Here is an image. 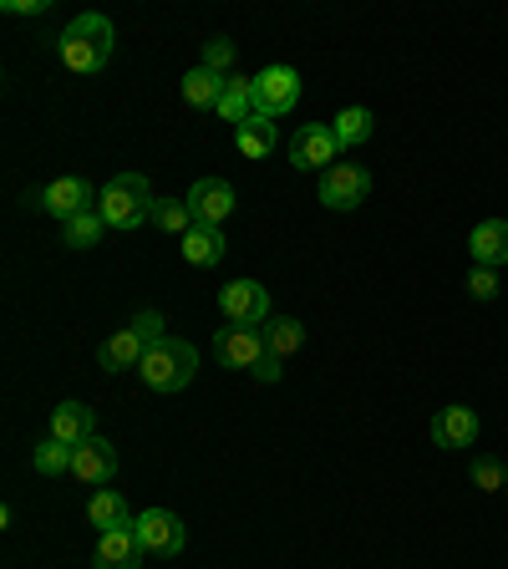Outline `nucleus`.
<instances>
[{"mask_svg": "<svg viewBox=\"0 0 508 569\" xmlns=\"http://www.w3.org/2000/svg\"><path fill=\"white\" fill-rule=\"evenodd\" d=\"M132 331H138L148 346L168 341V331H163V316H158V310H138V316H132Z\"/></svg>", "mask_w": 508, "mask_h": 569, "instance_id": "7c9ffc66", "label": "nucleus"}, {"mask_svg": "<svg viewBox=\"0 0 508 569\" xmlns=\"http://www.w3.org/2000/svg\"><path fill=\"white\" fill-rule=\"evenodd\" d=\"M178 249H183V260H189V264H199V270H213V264L229 254V239H225V229H219V224H193Z\"/></svg>", "mask_w": 508, "mask_h": 569, "instance_id": "a211bd4d", "label": "nucleus"}, {"mask_svg": "<svg viewBox=\"0 0 508 569\" xmlns=\"http://www.w3.org/2000/svg\"><path fill=\"white\" fill-rule=\"evenodd\" d=\"M265 346H270L275 356H296L300 346H306V326H300L296 316H270L265 320Z\"/></svg>", "mask_w": 508, "mask_h": 569, "instance_id": "b1692460", "label": "nucleus"}, {"mask_svg": "<svg viewBox=\"0 0 508 569\" xmlns=\"http://www.w3.org/2000/svg\"><path fill=\"white\" fill-rule=\"evenodd\" d=\"M87 519H92V529H128L132 513H128V498L118 493V488H97L92 503H87Z\"/></svg>", "mask_w": 508, "mask_h": 569, "instance_id": "412c9836", "label": "nucleus"}, {"mask_svg": "<svg viewBox=\"0 0 508 569\" xmlns=\"http://www.w3.org/2000/svg\"><path fill=\"white\" fill-rule=\"evenodd\" d=\"M71 478L87 488H107L118 478V448L107 438H87L82 448H77V458H71Z\"/></svg>", "mask_w": 508, "mask_h": 569, "instance_id": "f8f14e48", "label": "nucleus"}, {"mask_svg": "<svg viewBox=\"0 0 508 569\" xmlns=\"http://www.w3.org/2000/svg\"><path fill=\"white\" fill-rule=\"evenodd\" d=\"M235 183L229 178H193V189H189V209H193V224H219L225 229V219L235 213Z\"/></svg>", "mask_w": 508, "mask_h": 569, "instance_id": "9d476101", "label": "nucleus"}, {"mask_svg": "<svg viewBox=\"0 0 508 569\" xmlns=\"http://www.w3.org/2000/svg\"><path fill=\"white\" fill-rule=\"evenodd\" d=\"M504 498H508V488H504Z\"/></svg>", "mask_w": 508, "mask_h": 569, "instance_id": "72a5a7b5", "label": "nucleus"}, {"mask_svg": "<svg viewBox=\"0 0 508 569\" xmlns=\"http://www.w3.org/2000/svg\"><path fill=\"white\" fill-rule=\"evenodd\" d=\"M199 67L219 71V77H235V41H225V36L203 41V61H199Z\"/></svg>", "mask_w": 508, "mask_h": 569, "instance_id": "c85d7f7f", "label": "nucleus"}, {"mask_svg": "<svg viewBox=\"0 0 508 569\" xmlns=\"http://www.w3.org/2000/svg\"><path fill=\"white\" fill-rule=\"evenodd\" d=\"M213 356L229 371H255V361L265 356V326H225L213 336Z\"/></svg>", "mask_w": 508, "mask_h": 569, "instance_id": "1a4fd4ad", "label": "nucleus"}, {"mask_svg": "<svg viewBox=\"0 0 508 569\" xmlns=\"http://www.w3.org/2000/svg\"><path fill=\"white\" fill-rule=\"evenodd\" d=\"M280 361H285V356H275L270 346H265V356H260V361H255V371H249V377H255V381H265V387H275V381L285 377V367H280Z\"/></svg>", "mask_w": 508, "mask_h": 569, "instance_id": "2f4dec72", "label": "nucleus"}, {"mask_svg": "<svg viewBox=\"0 0 508 569\" xmlns=\"http://www.w3.org/2000/svg\"><path fill=\"white\" fill-rule=\"evenodd\" d=\"M225 122H235V128H245L249 118H255V77H229V87H225V97H219V107H213Z\"/></svg>", "mask_w": 508, "mask_h": 569, "instance_id": "6ab92c4d", "label": "nucleus"}, {"mask_svg": "<svg viewBox=\"0 0 508 569\" xmlns=\"http://www.w3.org/2000/svg\"><path fill=\"white\" fill-rule=\"evenodd\" d=\"M300 102V71L296 67H265L255 77V112L280 122L285 112H296Z\"/></svg>", "mask_w": 508, "mask_h": 569, "instance_id": "0eeeda50", "label": "nucleus"}, {"mask_svg": "<svg viewBox=\"0 0 508 569\" xmlns=\"http://www.w3.org/2000/svg\"><path fill=\"white\" fill-rule=\"evenodd\" d=\"M474 488L478 493H504L508 488V462L494 458V452H484V458L474 462Z\"/></svg>", "mask_w": 508, "mask_h": 569, "instance_id": "cd10ccee", "label": "nucleus"}, {"mask_svg": "<svg viewBox=\"0 0 508 569\" xmlns=\"http://www.w3.org/2000/svg\"><path fill=\"white\" fill-rule=\"evenodd\" d=\"M153 189L142 173H112L107 189L97 193V213L107 219V229H138L153 219Z\"/></svg>", "mask_w": 508, "mask_h": 569, "instance_id": "f03ea898", "label": "nucleus"}, {"mask_svg": "<svg viewBox=\"0 0 508 569\" xmlns=\"http://www.w3.org/2000/svg\"><path fill=\"white\" fill-rule=\"evenodd\" d=\"M102 234H107V219L97 209H87V213H77V219L61 224V239H67L71 249H97L102 244Z\"/></svg>", "mask_w": 508, "mask_h": 569, "instance_id": "a878e982", "label": "nucleus"}, {"mask_svg": "<svg viewBox=\"0 0 508 569\" xmlns=\"http://www.w3.org/2000/svg\"><path fill=\"white\" fill-rule=\"evenodd\" d=\"M219 310H225L229 326H265L275 316L270 290L260 280H229L219 284Z\"/></svg>", "mask_w": 508, "mask_h": 569, "instance_id": "39448f33", "label": "nucleus"}, {"mask_svg": "<svg viewBox=\"0 0 508 569\" xmlns=\"http://www.w3.org/2000/svg\"><path fill=\"white\" fill-rule=\"evenodd\" d=\"M432 442H438L442 452H458V448H474L478 442V412L474 407H442L438 417H432Z\"/></svg>", "mask_w": 508, "mask_h": 569, "instance_id": "4468645a", "label": "nucleus"}, {"mask_svg": "<svg viewBox=\"0 0 508 569\" xmlns=\"http://www.w3.org/2000/svg\"><path fill=\"white\" fill-rule=\"evenodd\" d=\"M132 529H138L142 549L158 559L183 555V545H189V529H183V519H178L173 509H142L138 519H132Z\"/></svg>", "mask_w": 508, "mask_h": 569, "instance_id": "423d86ee", "label": "nucleus"}, {"mask_svg": "<svg viewBox=\"0 0 508 569\" xmlns=\"http://www.w3.org/2000/svg\"><path fill=\"white\" fill-rule=\"evenodd\" d=\"M225 87H229V77H219V71H209V67H193V71H183V102L189 107H219V97H225Z\"/></svg>", "mask_w": 508, "mask_h": 569, "instance_id": "4be33fe9", "label": "nucleus"}, {"mask_svg": "<svg viewBox=\"0 0 508 569\" xmlns=\"http://www.w3.org/2000/svg\"><path fill=\"white\" fill-rule=\"evenodd\" d=\"M51 438L82 448L87 438H97V412L87 402H61L57 412H51Z\"/></svg>", "mask_w": 508, "mask_h": 569, "instance_id": "f3484780", "label": "nucleus"}, {"mask_svg": "<svg viewBox=\"0 0 508 569\" xmlns=\"http://www.w3.org/2000/svg\"><path fill=\"white\" fill-rule=\"evenodd\" d=\"M51 0H6V16H47Z\"/></svg>", "mask_w": 508, "mask_h": 569, "instance_id": "473e14b6", "label": "nucleus"}, {"mask_svg": "<svg viewBox=\"0 0 508 569\" xmlns=\"http://www.w3.org/2000/svg\"><path fill=\"white\" fill-rule=\"evenodd\" d=\"M290 168H300V173H326V168H336V153H341V142H336L331 122H306V128L290 132Z\"/></svg>", "mask_w": 508, "mask_h": 569, "instance_id": "20e7f679", "label": "nucleus"}, {"mask_svg": "<svg viewBox=\"0 0 508 569\" xmlns=\"http://www.w3.org/2000/svg\"><path fill=\"white\" fill-rule=\"evenodd\" d=\"M71 458H77V448H71V442H57V438H47V442H36V448H31V468L41 478L71 473Z\"/></svg>", "mask_w": 508, "mask_h": 569, "instance_id": "393cba45", "label": "nucleus"}, {"mask_svg": "<svg viewBox=\"0 0 508 569\" xmlns=\"http://www.w3.org/2000/svg\"><path fill=\"white\" fill-rule=\"evenodd\" d=\"M142 356H148V341H142L132 326H122L118 336H107L102 346H97V367L107 371V377H122V371H138Z\"/></svg>", "mask_w": 508, "mask_h": 569, "instance_id": "2eb2a0df", "label": "nucleus"}, {"mask_svg": "<svg viewBox=\"0 0 508 569\" xmlns=\"http://www.w3.org/2000/svg\"><path fill=\"white\" fill-rule=\"evenodd\" d=\"M371 193V173L361 163H336L320 173V203L336 213H351L356 203H367Z\"/></svg>", "mask_w": 508, "mask_h": 569, "instance_id": "6e6552de", "label": "nucleus"}, {"mask_svg": "<svg viewBox=\"0 0 508 569\" xmlns=\"http://www.w3.org/2000/svg\"><path fill=\"white\" fill-rule=\"evenodd\" d=\"M498 290H504L498 270H484V264H474V274H468V296H474V300H498Z\"/></svg>", "mask_w": 508, "mask_h": 569, "instance_id": "c756f323", "label": "nucleus"}, {"mask_svg": "<svg viewBox=\"0 0 508 569\" xmlns=\"http://www.w3.org/2000/svg\"><path fill=\"white\" fill-rule=\"evenodd\" d=\"M235 142H239V153L245 158H270L275 153V118L255 112L245 128H235Z\"/></svg>", "mask_w": 508, "mask_h": 569, "instance_id": "5701e85b", "label": "nucleus"}, {"mask_svg": "<svg viewBox=\"0 0 508 569\" xmlns=\"http://www.w3.org/2000/svg\"><path fill=\"white\" fill-rule=\"evenodd\" d=\"M193 371H199V351H193V341L168 336V341L148 346L138 377H142V387L148 391H183L193 381Z\"/></svg>", "mask_w": 508, "mask_h": 569, "instance_id": "7ed1b4c3", "label": "nucleus"}, {"mask_svg": "<svg viewBox=\"0 0 508 569\" xmlns=\"http://www.w3.org/2000/svg\"><path fill=\"white\" fill-rule=\"evenodd\" d=\"M112 51H118V31H112V21H107L102 11L71 16V26L57 36L61 67L77 71V77H97V71H107Z\"/></svg>", "mask_w": 508, "mask_h": 569, "instance_id": "f257e3e1", "label": "nucleus"}, {"mask_svg": "<svg viewBox=\"0 0 508 569\" xmlns=\"http://www.w3.org/2000/svg\"><path fill=\"white\" fill-rule=\"evenodd\" d=\"M153 224L163 229V234H189L193 229V209H189V199H158L153 203Z\"/></svg>", "mask_w": 508, "mask_h": 569, "instance_id": "bb28decb", "label": "nucleus"}, {"mask_svg": "<svg viewBox=\"0 0 508 569\" xmlns=\"http://www.w3.org/2000/svg\"><path fill=\"white\" fill-rule=\"evenodd\" d=\"M468 249H474V264H484V270H504L508 264V219H484V224H474Z\"/></svg>", "mask_w": 508, "mask_h": 569, "instance_id": "dca6fc26", "label": "nucleus"}, {"mask_svg": "<svg viewBox=\"0 0 508 569\" xmlns=\"http://www.w3.org/2000/svg\"><path fill=\"white\" fill-rule=\"evenodd\" d=\"M142 539H138V529H107V533H97V555H92V569H138L142 565Z\"/></svg>", "mask_w": 508, "mask_h": 569, "instance_id": "ddd939ff", "label": "nucleus"}, {"mask_svg": "<svg viewBox=\"0 0 508 569\" xmlns=\"http://www.w3.org/2000/svg\"><path fill=\"white\" fill-rule=\"evenodd\" d=\"M31 203L36 209H47V213H57L61 224H67V219H77V213L92 209V183H87V178H57V183H47L41 193H31Z\"/></svg>", "mask_w": 508, "mask_h": 569, "instance_id": "9b49d317", "label": "nucleus"}, {"mask_svg": "<svg viewBox=\"0 0 508 569\" xmlns=\"http://www.w3.org/2000/svg\"><path fill=\"white\" fill-rule=\"evenodd\" d=\"M336 142H341V153H351V148H361V142H371V132H377V118H371V107H341L331 122Z\"/></svg>", "mask_w": 508, "mask_h": 569, "instance_id": "aec40b11", "label": "nucleus"}]
</instances>
